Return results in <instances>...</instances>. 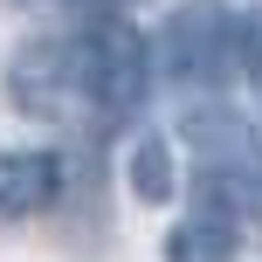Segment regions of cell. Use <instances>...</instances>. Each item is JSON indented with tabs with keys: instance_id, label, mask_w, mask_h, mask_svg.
Listing matches in <instances>:
<instances>
[{
	"instance_id": "7a4b0ae2",
	"label": "cell",
	"mask_w": 262,
	"mask_h": 262,
	"mask_svg": "<svg viewBox=\"0 0 262 262\" xmlns=\"http://www.w3.org/2000/svg\"><path fill=\"white\" fill-rule=\"evenodd\" d=\"M242 62H249V28L221 0L172 7L166 28H159V41H152V69L166 83H180V90H221Z\"/></svg>"
},
{
	"instance_id": "52a82bcc",
	"label": "cell",
	"mask_w": 262,
	"mask_h": 262,
	"mask_svg": "<svg viewBox=\"0 0 262 262\" xmlns=\"http://www.w3.org/2000/svg\"><path fill=\"white\" fill-rule=\"evenodd\" d=\"M131 193H138L145 207H166V200L180 193V172H172V145H166V131H145V138L131 145Z\"/></svg>"
},
{
	"instance_id": "277c9868",
	"label": "cell",
	"mask_w": 262,
	"mask_h": 262,
	"mask_svg": "<svg viewBox=\"0 0 262 262\" xmlns=\"http://www.w3.org/2000/svg\"><path fill=\"white\" fill-rule=\"evenodd\" d=\"M7 90H14V104L35 111V118H55V111L83 104L76 97V41H28L21 62H14V76H7Z\"/></svg>"
},
{
	"instance_id": "8992f818",
	"label": "cell",
	"mask_w": 262,
	"mask_h": 262,
	"mask_svg": "<svg viewBox=\"0 0 262 262\" xmlns=\"http://www.w3.org/2000/svg\"><path fill=\"white\" fill-rule=\"evenodd\" d=\"M242 255V221L193 207L180 228L166 235V262H235Z\"/></svg>"
},
{
	"instance_id": "5b68a950",
	"label": "cell",
	"mask_w": 262,
	"mask_h": 262,
	"mask_svg": "<svg viewBox=\"0 0 262 262\" xmlns=\"http://www.w3.org/2000/svg\"><path fill=\"white\" fill-rule=\"evenodd\" d=\"M62 193V159L55 152H0V221H28Z\"/></svg>"
},
{
	"instance_id": "3957f363",
	"label": "cell",
	"mask_w": 262,
	"mask_h": 262,
	"mask_svg": "<svg viewBox=\"0 0 262 262\" xmlns=\"http://www.w3.org/2000/svg\"><path fill=\"white\" fill-rule=\"evenodd\" d=\"M152 90V49L131 21H97L76 35V97L97 111L104 124L131 118Z\"/></svg>"
},
{
	"instance_id": "6da1fadb",
	"label": "cell",
	"mask_w": 262,
	"mask_h": 262,
	"mask_svg": "<svg viewBox=\"0 0 262 262\" xmlns=\"http://www.w3.org/2000/svg\"><path fill=\"white\" fill-rule=\"evenodd\" d=\"M186 145H193V207L207 214H228V221L249 228L262 214V138L249 118L207 104L186 118Z\"/></svg>"
},
{
	"instance_id": "ba28073f",
	"label": "cell",
	"mask_w": 262,
	"mask_h": 262,
	"mask_svg": "<svg viewBox=\"0 0 262 262\" xmlns=\"http://www.w3.org/2000/svg\"><path fill=\"white\" fill-rule=\"evenodd\" d=\"M249 55H255V62H262V28H249Z\"/></svg>"
},
{
	"instance_id": "9c48e42d",
	"label": "cell",
	"mask_w": 262,
	"mask_h": 262,
	"mask_svg": "<svg viewBox=\"0 0 262 262\" xmlns=\"http://www.w3.org/2000/svg\"><path fill=\"white\" fill-rule=\"evenodd\" d=\"M76 7H124V0H76Z\"/></svg>"
}]
</instances>
